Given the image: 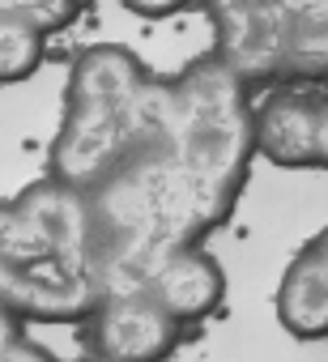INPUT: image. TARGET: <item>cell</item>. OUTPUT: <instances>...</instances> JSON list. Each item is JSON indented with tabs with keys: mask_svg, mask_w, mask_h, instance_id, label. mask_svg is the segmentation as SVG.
<instances>
[{
	"mask_svg": "<svg viewBox=\"0 0 328 362\" xmlns=\"http://www.w3.org/2000/svg\"><path fill=\"white\" fill-rule=\"evenodd\" d=\"M311 170H328V81L315 90V141H311Z\"/></svg>",
	"mask_w": 328,
	"mask_h": 362,
	"instance_id": "obj_12",
	"label": "cell"
},
{
	"mask_svg": "<svg viewBox=\"0 0 328 362\" xmlns=\"http://www.w3.org/2000/svg\"><path fill=\"white\" fill-rule=\"evenodd\" d=\"M81 13V0H0V18H22L43 35L69 30Z\"/></svg>",
	"mask_w": 328,
	"mask_h": 362,
	"instance_id": "obj_10",
	"label": "cell"
},
{
	"mask_svg": "<svg viewBox=\"0 0 328 362\" xmlns=\"http://www.w3.org/2000/svg\"><path fill=\"white\" fill-rule=\"evenodd\" d=\"M47 39L52 35H43L39 26L22 22V18H0V81L5 86L30 81L43 69Z\"/></svg>",
	"mask_w": 328,
	"mask_h": 362,
	"instance_id": "obj_9",
	"label": "cell"
},
{
	"mask_svg": "<svg viewBox=\"0 0 328 362\" xmlns=\"http://www.w3.org/2000/svg\"><path fill=\"white\" fill-rule=\"evenodd\" d=\"M141 290H149L184 328H197L222 307L226 273L213 260V252H205V243H201V247H184L175 256H167L141 281Z\"/></svg>",
	"mask_w": 328,
	"mask_h": 362,
	"instance_id": "obj_7",
	"label": "cell"
},
{
	"mask_svg": "<svg viewBox=\"0 0 328 362\" xmlns=\"http://www.w3.org/2000/svg\"><path fill=\"white\" fill-rule=\"evenodd\" d=\"M252 107L247 81L218 56L167 77L153 124L90 192L111 290L141 286L235 214L256 158Z\"/></svg>",
	"mask_w": 328,
	"mask_h": 362,
	"instance_id": "obj_1",
	"label": "cell"
},
{
	"mask_svg": "<svg viewBox=\"0 0 328 362\" xmlns=\"http://www.w3.org/2000/svg\"><path fill=\"white\" fill-rule=\"evenodd\" d=\"M213 56L247 86L328 81V0H201Z\"/></svg>",
	"mask_w": 328,
	"mask_h": 362,
	"instance_id": "obj_4",
	"label": "cell"
},
{
	"mask_svg": "<svg viewBox=\"0 0 328 362\" xmlns=\"http://www.w3.org/2000/svg\"><path fill=\"white\" fill-rule=\"evenodd\" d=\"M273 311H277V324L294 341L328 337V226L286 264Z\"/></svg>",
	"mask_w": 328,
	"mask_h": 362,
	"instance_id": "obj_8",
	"label": "cell"
},
{
	"mask_svg": "<svg viewBox=\"0 0 328 362\" xmlns=\"http://www.w3.org/2000/svg\"><path fill=\"white\" fill-rule=\"evenodd\" d=\"M162 98L167 77H153L128 47H86L69 69L64 115L47 149V175L94 192L153 124Z\"/></svg>",
	"mask_w": 328,
	"mask_h": 362,
	"instance_id": "obj_3",
	"label": "cell"
},
{
	"mask_svg": "<svg viewBox=\"0 0 328 362\" xmlns=\"http://www.w3.org/2000/svg\"><path fill=\"white\" fill-rule=\"evenodd\" d=\"M111 294L90 192L47 175L5 201L0 303L18 324H90Z\"/></svg>",
	"mask_w": 328,
	"mask_h": 362,
	"instance_id": "obj_2",
	"label": "cell"
},
{
	"mask_svg": "<svg viewBox=\"0 0 328 362\" xmlns=\"http://www.w3.org/2000/svg\"><path fill=\"white\" fill-rule=\"evenodd\" d=\"M81 362H102V358H94V354H90V358H81Z\"/></svg>",
	"mask_w": 328,
	"mask_h": 362,
	"instance_id": "obj_14",
	"label": "cell"
},
{
	"mask_svg": "<svg viewBox=\"0 0 328 362\" xmlns=\"http://www.w3.org/2000/svg\"><path fill=\"white\" fill-rule=\"evenodd\" d=\"M119 5H124L128 13L145 18V22H162V18H175V13L201 5V0H119Z\"/></svg>",
	"mask_w": 328,
	"mask_h": 362,
	"instance_id": "obj_13",
	"label": "cell"
},
{
	"mask_svg": "<svg viewBox=\"0 0 328 362\" xmlns=\"http://www.w3.org/2000/svg\"><path fill=\"white\" fill-rule=\"evenodd\" d=\"M0 362H60V358L52 349H43L39 341H30V332H22L18 320H9L5 345H0Z\"/></svg>",
	"mask_w": 328,
	"mask_h": 362,
	"instance_id": "obj_11",
	"label": "cell"
},
{
	"mask_svg": "<svg viewBox=\"0 0 328 362\" xmlns=\"http://www.w3.org/2000/svg\"><path fill=\"white\" fill-rule=\"evenodd\" d=\"M184 324L149 290H111L86 324L90 354L102 362H167L184 345Z\"/></svg>",
	"mask_w": 328,
	"mask_h": 362,
	"instance_id": "obj_5",
	"label": "cell"
},
{
	"mask_svg": "<svg viewBox=\"0 0 328 362\" xmlns=\"http://www.w3.org/2000/svg\"><path fill=\"white\" fill-rule=\"evenodd\" d=\"M315 90H320V81H281V86L264 90V98L252 107L260 158H269L281 170H311Z\"/></svg>",
	"mask_w": 328,
	"mask_h": 362,
	"instance_id": "obj_6",
	"label": "cell"
}]
</instances>
